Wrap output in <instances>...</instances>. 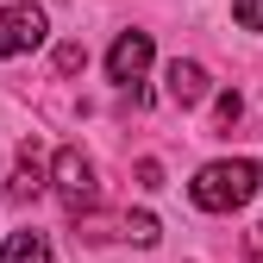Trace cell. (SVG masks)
<instances>
[{
	"instance_id": "cell-7",
	"label": "cell",
	"mask_w": 263,
	"mask_h": 263,
	"mask_svg": "<svg viewBox=\"0 0 263 263\" xmlns=\"http://www.w3.org/2000/svg\"><path fill=\"white\" fill-rule=\"evenodd\" d=\"M0 263H50V238L44 232H13L0 245Z\"/></svg>"
},
{
	"instance_id": "cell-1",
	"label": "cell",
	"mask_w": 263,
	"mask_h": 263,
	"mask_svg": "<svg viewBox=\"0 0 263 263\" xmlns=\"http://www.w3.org/2000/svg\"><path fill=\"white\" fill-rule=\"evenodd\" d=\"M263 188V170L251 157H226V163H207L201 176L188 182V194H194V207L201 213H238L251 194Z\"/></svg>"
},
{
	"instance_id": "cell-10",
	"label": "cell",
	"mask_w": 263,
	"mask_h": 263,
	"mask_svg": "<svg viewBox=\"0 0 263 263\" xmlns=\"http://www.w3.org/2000/svg\"><path fill=\"white\" fill-rule=\"evenodd\" d=\"M232 19L245 31H263V0H232Z\"/></svg>"
},
{
	"instance_id": "cell-2",
	"label": "cell",
	"mask_w": 263,
	"mask_h": 263,
	"mask_svg": "<svg viewBox=\"0 0 263 263\" xmlns=\"http://www.w3.org/2000/svg\"><path fill=\"white\" fill-rule=\"evenodd\" d=\"M50 182H57V201L69 207L76 219L94 207V194H101V188H94V163H88L82 144H63V151L50 157Z\"/></svg>"
},
{
	"instance_id": "cell-6",
	"label": "cell",
	"mask_w": 263,
	"mask_h": 263,
	"mask_svg": "<svg viewBox=\"0 0 263 263\" xmlns=\"http://www.w3.org/2000/svg\"><path fill=\"white\" fill-rule=\"evenodd\" d=\"M7 194L13 201H25V194H44V163H38V151H19V163H13V182H7Z\"/></svg>"
},
{
	"instance_id": "cell-11",
	"label": "cell",
	"mask_w": 263,
	"mask_h": 263,
	"mask_svg": "<svg viewBox=\"0 0 263 263\" xmlns=\"http://www.w3.org/2000/svg\"><path fill=\"white\" fill-rule=\"evenodd\" d=\"M82 63H88V50H82V44H63V50H57V69H63V76H76Z\"/></svg>"
},
{
	"instance_id": "cell-12",
	"label": "cell",
	"mask_w": 263,
	"mask_h": 263,
	"mask_svg": "<svg viewBox=\"0 0 263 263\" xmlns=\"http://www.w3.org/2000/svg\"><path fill=\"white\" fill-rule=\"evenodd\" d=\"M157 182H163V163L144 157V163H138V188H157Z\"/></svg>"
},
{
	"instance_id": "cell-5",
	"label": "cell",
	"mask_w": 263,
	"mask_h": 263,
	"mask_svg": "<svg viewBox=\"0 0 263 263\" xmlns=\"http://www.w3.org/2000/svg\"><path fill=\"white\" fill-rule=\"evenodd\" d=\"M163 82H170L163 94H170L176 107H201L207 94H213V82H207V69H201V63H182V57L170 63V69H163Z\"/></svg>"
},
{
	"instance_id": "cell-13",
	"label": "cell",
	"mask_w": 263,
	"mask_h": 263,
	"mask_svg": "<svg viewBox=\"0 0 263 263\" xmlns=\"http://www.w3.org/2000/svg\"><path fill=\"white\" fill-rule=\"evenodd\" d=\"M245 251H251V257H263V219L251 226V238H245Z\"/></svg>"
},
{
	"instance_id": "cell-4",
	"label": "cell",
	"mask_w": 263,
	"mask_h": 263,
	"mask_svg": "<svg viewBox=\"0 0 263 263\" xmlns=\"http://www.w3.org/2000/svg\"><path fill=\"white\" fill-rule=\"evenodd\" d=\"M151 31H119L113 38V50H107V76L119 82V88H138L144 82V69H151Z\"/></svg>"
},
{
	"instance_id": "cell-9",
	"label": "cell",
	"mask_w": 263,
	"mask_h": 263,
	"mask_svg": "<svg viewBox=\"0 0 263 263\" xmlns=\"http://www.w3.org/2000/svg\"><path fill=\"white\" fill-rule=\"evenodd\" d=\"M238 113H245V101H238L232 88H226L219 101H213V125H219V132H232V119H238Z\"/></svg>"
},
{
	"instance_id": "cell-8",
	"label": "cell",
	"mask_w": 263,
	"mask_h": 263,
	"mask_svg": "<svg viewBox=\"0 0 263 263\" xmlns=\"http://www.w3.org/2000/svg\"><path fill=\"white\" fill-rule=\"evenodd\" d=\"M125 238H132V245H157V238H163V226H157L151 213H125Z\"/></svg>"
},
{
	"instance_id": "cell-3",
	"label": "cell",
	"mask_w": 263,
	"mask_h": 263,
	"mask_svg": "<svg viewBox=\"0 0 263 263\" xmlns=\"http://www.w3.org/2000/svg\"><path fill=\"white\" fill-rule=\"evenodd\" d=\"M44 31H50L44 7H31V0L7 7V13H0V57H25V50H38V44H44Z\"/></svg>"
}]
</instances>
